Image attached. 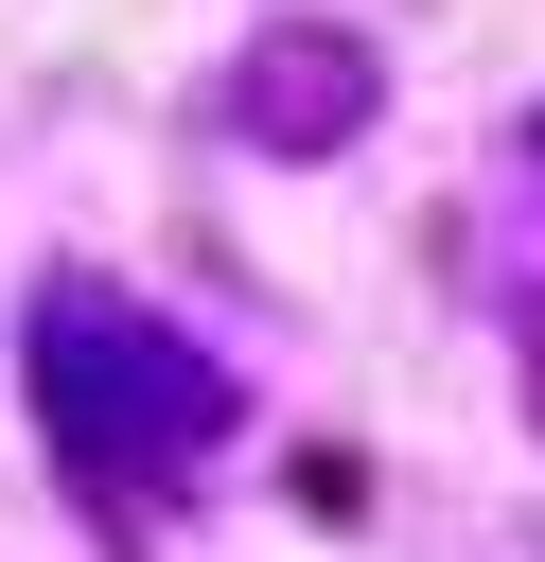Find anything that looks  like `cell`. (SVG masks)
<instances>
[{"label":"cell","mask_w":545,"mask_h":562,"mask_svg":"<svg viewBox=\"0 0 545 562\" xmlns=\"http://www.w3.org/2000/svg\"><path fill=\"white\" fill-rule=\"evenodd\" d=\"M35 404L88 474H158L211 439V369L176 334H141L123 299H35Z\"/></svg>","instance_id":"cell-1"},{"label":"cell","mask_w":545,"mask_h":562,"mask_svg":"<svg viewBox=\"0 0 545 562\" xmlns=\"http://www.w3.org/2000/svg\"><path fill=\"white\" fill-rule=\"evenodd\" d=\"M352 123H369V53H352V35H299V18H281V35L246 53V140L316 158V140H352Z\"/></svg>","instance_id":"cell-2"}]
</instances>
